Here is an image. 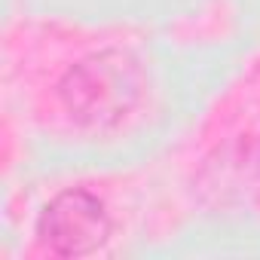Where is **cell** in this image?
Instances as JSON below:
<instances>
[{"mask_svg": "<svg viewBox=\"0 0 260 260\" xmlns=\"http://www.w3.org/2000/svg\"><path fill=\"white\" fill-rule=\"evenodd\" d=\"M144 74L135 55L122 49H101L74 64L58 83V98L80 125H113L138 104Z\"/></svg>", "mask_w": 260, "mask_h": 260, "instance_id": "6da1fadb", "label": "cell"}, {"mask_svg": "<svg viewBox=\"0 0 260 260\" xmlns=\"http://www.w3.org/2000/svg\"><path fill=\"white\" fill-rule=\"evenodd\" d=\"M110 236V217L104 202L83 190L71 187L52 196L37 220V239L46 251L58 257H86L95 254Z\"/></svg>", "mask_w": 260, "mask_h": 260, "instance_id": "7a4b0ae2", "label": "cell"}]
</instances>
